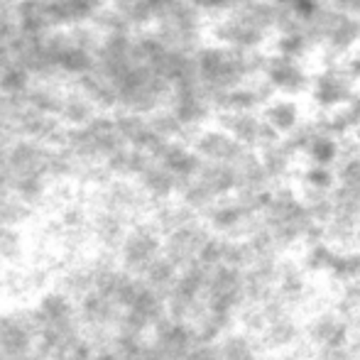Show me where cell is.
I'll return each instance as SVG.
<instances>
[{"label": "cell", "instance_id": "obj_2", "mask_svg": "<svg viewBox=\"0 0 360 360\" xmlns=\"http://www.w3.org/2000/svg\"><path fill=\"white\" fill-rule=\"evenodd\" d=\"M302 336H304V326H299V323L287 314V316L267 323L257 338H260V343H262V348H265V351L287 353V351H292V348L297 346Z\"/></svg>", "mask_w": 360, "mask_h": 360}, {"label": "cell", "instance_id": "obj_3", "mask_svg": "<svg viewBox=\"0 0 360 360\" xmlns=\"http://www.w3.org/2000/svg\"><path fill=\"white\" fill-rule=\"evenodd\" d=\"M338 257V250L333 245H328L326 240H314L307 243V250L302 257V270L307 275H323V272H331L333 262Z\"/></svg>", "mask_w": 360, "mask_h": 360}, {"label": "cell", "instance_id": "obj_6", "mask_svg": "<svg viewBox=\"0 0 360 360\" xmlns=\"http://www.w3.org/2000/svg\"><path fill=\"white\" fill-rule=\"evenodd\" d=\"M304 181L314 194H331L333 186H336V174L326 167H309Z\"/></svg>", "mask_w": 360, "mask_h": 360}, {"label": "cell", "instance_id": "obj_5", "mask_svg": "<svg viewBox=\"0 0 360 360\" xmlns=\"http://www.w3.org/2000/svg\"><path fill=\"white\" fill-rule=\"evenodd\" d=\"M265 120L280 133H289L297 125V108L292 103H277L270 110H265Z\"/></svg>", "mask_w": 360, "mask_h": 360}, {"label": "cell", "instance_id": "obj_4", "mask_svg": "<svg viewBox=\"0 0 360 360\" xmlns=\"http://www.w3.org/2000/svg\"><path fill=\"white\" fill-rule=\"evenodd\" d=\"M307 155L309 160L314 162V167H326L333 165L338 157V145L333 138H328V135H316V138H311V143L307 145Z\"/></svg>", "mask_w": 360, "mask_h": 360}, {"label": "cell", "instance_id": "obj_1", "mask_svg": "<svg viewBox=\"0 0 360 360\" xmlns=\"http://www.w3.org/2000/svg\"><path fill=\"white\" fill-rule=\"evenodd\" d=\"M304 338H309V343L319 353L346 348L348 338H351V321L343 314H338L336 309L321 311L304 326Z\"/></svg>", "mask_w": 360, "mask_h": 360}]
</instances>
